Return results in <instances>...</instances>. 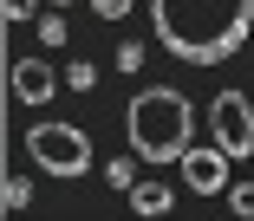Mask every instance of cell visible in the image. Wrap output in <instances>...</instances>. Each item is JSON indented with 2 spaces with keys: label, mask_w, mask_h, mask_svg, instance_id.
Returning a JSON list of instances; mask_svg holds the SVG:
<instances>
[{
  "label": "cell",
  "mask_w": 254,
  "mask_h": 221,
  "mask_svg": "<svg viewBox=\"0 0 254 221\" xmlns=\"http://www.w3.org/2000/svg\"><path fill=\"white\" fill-rule=\"evenodd\" d=\"M59 91H65V78L46 65V59H13L7 65V98L13 104H53Z\"/></svg>",
  "instance_id": "cell-6"
},
{
  "label": "cell",
  "mask_w": 254,
  "mask_h": 221,
  "mask_svg": "<svg viewBox=\"0 0 254 221\" xmlns=\"http://www.w3.org/2000/svg\"><path fill=\"white\" fill-rule=\"evenodd\" d=\"M33 7H39V0H0V13H7V26H26V20H33Z\"/></svg>",
  "instance_id": "cell-14"
},
{
  "label": "cell",
  "mask_w": 254,
  "mask_h": 221,
  "mask_svg": "<svg viewBox=\"0 0 254 221\" xmlns=\"http://www.w3.org/2000/svg\"><path fill=\"white\" fill-rule=\"evenodd\" d=\"M26 156L39 163L46 176H59V182H78L91 169V137L78 124H59V117H39L26 130Z\"/></svg>",
  "instance_id": "cell-3"
},
{
  "label": "cell",
  "mask_w": 254,
  "mask_h": 221,
  "mask_svg": "<svg viewBox=\"0 0 254 221\" xmlns=\"http://www.w3.org/2000/svg\"><path fill=\"white\" fill-rule=\"evenodd\" d=\"M130 208H137V215H170V208H176V189H163V182H137V189H130Z\"/></svg>",
  "instance_id": "cell-7"
},
{
  "label": "cell",
  "mask_w": 254,
  "mask_h": 221,
  "mask_svg": "<svg viewBox=\"0 0 254 221\" xmlns=\"http://www.w3.org/2000/svg\"><path fill=\"white\" fill-rule=\"evenodd\" d=\"M46 7H72V0H46Z\"/></svg>",
  "instance_id": "cell-16"
},
{
  "label": "cell",
  "mask_w": 254,
  "mask_h": 221,
  "mask_svg": "<svg viewBox=\"0 0 254 221\" xmlns=\"http://www.w3.org/2000/svg\"><path fill=\"white\" fill-rule=\"evenodd\" d=\"M209 137H215L228 156H254V104H248V91H215V104H209Z\"/></svg>",
  "instance_id": "cell-4"
},
{
  "label": "cell",
  "mask_w": 254,
  "mask_h": 221,
  "mask_svg": "<svg viewBox=\"0 0 254 221\" xmlns=\"http://www.w3.org/2000/svg\"><path fill=\"white\" fill-rule=\"evenodd\" d=\"M39 39H46V46H65V39H72L65 20H59V7H53V13H39Z\"/></svg>",
  "instance_id": "cell-11"
},
{
  "label": "cell",
  "mask_w": 254,
  "mask_h": 221,
  "mask_svg": "<svg viewBox=\"0 0 254 221\" xmlns=\"http://www.w3.org/2000/svg\"><path fill=\"white\" fill-rule=\"evenodd\" d=\"M65 91H98V65H91V59H72V72H65Z\"/></svg>",
  "instance_id": "cell-9"
},
{
  "label": "cell",
  "mask_w": 254,
  "mask_h": 221,
  "mask_svg": "<svg viewBox=\"0 0 254 221\" xmlns=\"http://www.w3.org/2000/svg\"><path fill=\"white\" fill-rule=\"evenodd\" d=\"M105 182H111V189H124V195H130V189H137V169H130V163H105Z\"/></svg>",
  "instance_id": "cell-13"
},
{
  "label": "cell",
  "mask_w": 254,
  "mask_h": 221,
  "mask_svg": "<svg viewBox=\"0 0 254 221\" xmlns=\"http://www.w3.org/2000/svg\"><path fill=\"white\" fill-rule=\"evenodd\" d=\"M137 65H143V46L124 39V46H118V72H137Z\"/></svg>",
  "instance_id": "cell-15"
},
{
  "label": "cell",
  "mask_w": 254,
  "mask_h": 221,
  "mask_svg": "<svg viewBox=\"0 0 254 221\" xmlns=\"http://www.w3.org/2000/svg\"><path fill=\"white\" fill-rule=\"evenodd\" d=\"M26 202H33V182L26 176H7V182H0V208H7V215H20Z\"/></svg>",
  "instance_id": "cell-8"
},
{
  "label": "cell",
  "mask_w": 254,
  "mask_h": 221,
  "mask_svg": "<svg viewBox=\"0 0 254 221\" xmlns=\"http://www.w3.org/2000/svg\"><path fill=\"white\" fill-rule=\"evenodd\" d=\"M228 208L241 221H254V182H228Z\"/></svg>",
  "instance_id": "cell-10"
},
{
  "label": "cell",
  "mask_w": 254,
  "mask_h": 221,
  "mask_svg": "<svg viewBox=\"0 0 254 221\" xmlns=\"http://www.w3.org/2000/svg\"><path fill=\"white\" fill-rule=\"evenodd\" d=\"M124 137H130V156H143V163H183V150L195 137V104L170 85H143L124 110Z\"/></svg>",
  "instance_id": "cell-2"
},
{
  "label": "cell",
  "mask_w": 254,
  "mask_h": 221,
  "mask_svg": "<svg viewBox=\"0 0 254 221\" xmlns=\"http://www.w3.org/2000/svg\"><path fill=\"white\" fill-rule=\"evenodd\" d=\"M228 150L222 143H189L183 150V182L195 189V195H228Z\"/></svg>",
  "instance_id": "cell-5"
},
{
  "label": "cell",
  "mask_w": 254,
  "mask_h": 221,
  "mask_svg": "<svg viewBox=\"0 0 254 221\" xmlns=\"http://www.w3.org/2000/svg\"><path fill=\"white\" fill-rule=\"evenodd\" d=\"M85 7H91L98 20H130V7H137V0H85Z\"/></svg>",
  "instance_id": "cell-12"
},
{
  "label": "cell",
  "mask_w": 254,
  "mask_h": 221,
  "mask_svg": "<svg viewBox=\"0 0 254 221\" xmlns=\"http://www.w3.org/2000/svg\"><path fill=\"white\" fill-rule=\"evenodd\" d=\"M150 33L183 65H222L254 39V0H150Z\"/></svg>",
  "instance_id": "cell-1"
}]
</instances>
